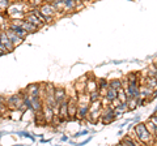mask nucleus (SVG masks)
<instances>
[{"instance_id":"1","label":"nucleus","mask_w":157,"mask_h":146,"mask_svg":"<svg viewBox=\"0 0 157 146\" xmlns=\"http://www.w3.org/2000/svg\"><path fill=\"white\" fill-rule=\"evenodd\" d=\"M134 130H135V134H136L137 140L140 141V144H143V145H155V144H157V141L153 137V134H151L148 130H147L144 123H141V121L135 123Z\"/></svg>"},{"instance_id":"2","label":"nucleus","mask_w":157,"mask_h":146,"mask_svg":"<svg viewBox=\"0 0 157 146\" xmlns=\"http://www.w3.org/2000/svg\"><path fill=\"white\" fill-rule=\"evenodd\" d=\"M24 102V93H17L14 95H11L7 98V107L8 110H20Z\"/></svg>"},{"instance_id":"3","label":"nucleus","mask_w":157,"mask_h":146,"mask_svg":"<svg viewBox=\"0 0 157 146\" xmlns=\"http://www.w3.org/2000/svg\"><path fill=\"white\" fill-rule=\"evenodd\" d=\"M38 9L41 11V13L45 16V18H54L58 14H63L62 12H56L55 7L52 5V3H42L38 7Z\"/></svg>"},{"instance_id":"4","label":"nucleus","mask_w":157,"mask_h":146,"mask_svg":"<svg viewBox=\"0 0 157 146\" xmlns=\"http://www.w3.org/2000/svg\"><path fill=\"white\" fill-rule=\"evenodd\" d=\"M101 123L102 124H110L115 120V112H114V107L107 106L102 108V114H101Z\"/></svg>"},{"instance_id":"5","label":"nucleus","mask_w":157,"mask_h":146,"mask_svg":"<svg viewBox=\"0 0 157 146\" xmlns=\"http://www.w3.org/2000/svg\"><path fill=\"white\" fill-rule=\"evenodd\" d=\"M24 20H26L28 22H30V24H33V25H36L38 29H41L43 25H45V24H43L41 20H39V18L36 16V14H34L32 11H29V12H26L25 13V16H24Z\"/></svg>"},{"instance_id":"6","label":"nucleus","mask_w":157,"mask_h":146,"mask_svg":"<svg viewBox=\"0 0 157 146\" xmlns=\"http://www.w3.org/2000/svg\"><path fill=\"white\" fill-rule=\"evenodd\" d=\"M4 31H6V34H7V35H8V38H9V41L12 42V45H13L14 47L20 46V45H21V43L24 42V39H22V38H21V37H18L17 34H16V33H14V31L12 30V29L7 27V29H6V30H4Z\"/></svg>"},{"instance_id":"7","label":"nucleus","mask_w":157,"mask_h":146,"mask_svg":"<svg viewBox=\"0 0 157 146\" xmlns=\"http://www.w3.org/2000/svg\"><path fill=\"white\" fill-rule=\"evenodd\" d=\"M41 112H42V115H43V119H45L46 124H51V120H52V116H54V112H52V108H51V107L47 106L46 103H43Z\"/></svg>"},{"instance_id":"8","label":"nucleus","mask_w":157,"mask_h":146,"mask_svg":"<svg viewBox=\"0 0 157 146\" xmlns=\"http://www.w3.org/2000/svg\"><path fill=\"white\" fill-rule=\"evenodd\" d=\"M0 43H2V45L7 48L8 52H11V51L14 50V46L12 45V42L9 41V38H8V35L6 34V31H4V30H0Z\"/></svg>"},{"instance_id":"9","label":"nucleus","mask_w":157,"mask_h":146,"mask_svg":"<svg viewBox=\"0 0 157 146\" xmlns=\"http://www.w3.org/2000/svg\"><path fill=\"white\" fill-rule=\"evenodd\" d=\"M54 98H55L56 103H60L63 99L70 98V95L67 94V91L63 89V87H55V91H54Z\"/></svg>"},{"instance_id":"10","label":"nucleus","mask_w":157,"mask_h":146,"mask_svg":"<svg viewBox=\"0 0 157 146\" xmlns=\"http://www.w3.org/2000/svg\"><path fill=\"white\" fill-rule=\"evenodd\" d=\"M30 103H32L30 110L33 111V112H38V111L42 110L43 100L39 98V97H30Z\"/></svg>"},{"instance_id":"11","label":"nucleus","mask_w":157,"mask_h":146,"mask_svg":"<svg viewBox=\"0 0 157 146\" xmlns=\"http://www.w3.org/2000/svg\"><path fill=\"white\" fill-rule=\"evenodd\" d=\"M26 94L29 97H39V84H30L26 86Z\"/></svg>"},{"instance_id":"12","label":"nucleus","mask_w":157,"mask_h":146,"mask_svg":"<svg viewBox=\"0 0 157 146\" xmlns=\"http://www.w3.org/2000/svg\"><path fill=\"white\" fill-rule=\"evenodd\" d=\"M144 85H147L149 89H152L153 91L157 90V80H156V77H148V76H145Z\"/></svg>"},{"instance_id":"13","label":"nucleus","mask_w":157,"mask_h":146,"mask_svg":"<svg viewBox=\"0 0 157 146\" xmlns=\"http://www.w3.org/2000/svg\"><path fill=\"white\" fill-rule=\"evenodd\" d=\"M119 145H123V146H136L135 145V140L132 138L131 136H128V134H126V136H123V137L121 138Z\"/></svg>"},{"instance_id":"14","label":"nucleus","mask_w":157,"mask_h":146,"mask_svg":"<svg viewBox=\"0 0 157 146\" xmlns=\"http://www.w3.org/2000/svg\"><path fill=\"white\" fill-rule=\"evenodd\" d=\"M145 72V76H148V77H155L156 76V73H157V67L152 63V64L147 68V69L144 71Z\"/></svg>"},{"instance_id":"15","label":"nucleus","mask_w":157,"mask_h":146,"mask_svg":"<svg viewBox=\"0 0 157 146\" xmlns=\"http://www.w3.org/2000/svg\"><path fill=\"white\" fill-rule=\"evenodd\" d=\"M105 97L107 99H109L110 102L113 100V99H115L117 98V90L115 89H113V87H107V90H106V94H105Z\"/></svg>"},{"instance_id":"16","label":"nucleus","mask_w":157,"mask_h":146,"mask_svg":"<svg viewBox=\"0 0 157 146\" xmlns=\"http://www.w3.org/2000/svg\"><path fill=\"white\" fill-rule=\"evenodd\" d=\"M117 98L121 102H127V94H126V90L123 87H119V89L117 90Z\"/></svg>"},{"instance_id":"17","label":"nucleus","mask_w":157,"mask_h":146,"mask_svg":"<svg viewBox=\"0 0 157 146\" xmlns=\"http://www.w3.org/2000/svg\"><path fill=\"white\" fill-rule=\"evenodd\" d=\"M109 86L113 87V89H115V90H118L119 87H123V86H122V80H121V78L109 80Z\"/></svg>"},{"instance_id":"18","label":"nucleus","mask_w":157,"mask_h":146,"mask_svg":"<svg viewBox=\"0 0 157 146\" xmlns=\"http://www.w3.org/2000/svg\"><path fill=\"white\" fill-rule=\"evenodd\" d=\"M144 125H145V128H147V130H148V132L151 133V134H153L155 133V129H156V125H155V123L153 121H152L151 119H148L144 123Z\"/></svg>"},{"instance_id":"19","label":"nucleus","mask_w":157,"mask_h":146,"mask_svg":"<svg viewBox=\"0 0 157 146\" xmlns=\"http://www.w3.org/2000/svg\"><path fill=\"white\" fill-rule=\"evenodd\" d=\"M127 106H128V111H134L135 108H137V99L128 98L127 99Z\"/></svg>"},{"instance_id":"20","label":"nucleus","mask_w":157,"mask_h":146,"mask_svg":"<svg viewBox=\"0 0 157 146\" xmlns=\"http://www.w3.org/2000/svg\"><path fill=\"white\" fill-rule=\"evenodd\" d=\"M88 94H89L90 102H96V100H100L101 99V94H100V91H98V89L94 90V91H90V93H88Z\"/></svg>"},{"instance_id":"21","label":"nucleus","mask_w":157,"mask_h":146,"mask_svg":"<svg viewBox=\"0 0 157 146\" xmlns=\"http://www.w3.org/2000/svg\"><path fill=\"white\" fill-rule=\"evenodd\" d=\"M26 2L32 8H38L43 3V0H26Z\"/></svg>"},{"instance_id":"22","label":"nucleus","mask_w":157,"mask_h":146,"mask_svg":"<svg viewBox=\"0 0 157 146\" xmlns=\"http://www.w3.org/2000/svg\"><path fill=\"white\" fill-rule=\"evenodd\" d=\"M11 4H12L11 0H0V9H2V11H6Z\"/></svg>"},{"instance_id":"23","label":"nucleus","mask_w":157,"mask_h":146,"mask_svg":"<svg viewBox=\"0 0 157 146\" xmlns=\"http://www.w3.org/2000/svg\"><path fill=\"white\" fill-rule=\"evenodd\" d=\"M101 104L102 107H107V106H110V100L106 97H101Z\"/></svg>"},{"instance_id":"24","label":"nucleus","mask_w":157,"mask_h":146,"mask_svg":"<svg viewBox=\"0 0 157 146\" xmlns=\"http://www.w3.org/2000/svg\"><path fill=\"white\" fill-rule=\"evenodd\" d=\"M149 119H151L152 121H153V123H155V125H156V128H157V116H156V115H152Z\"/></svg>"},{"instance_id":"25","label":"nucleus","mask_w":157,"mask_h":146,"mask_svg":"<svg viewBox=\"0 0 157 146\" xmlns=\"http://www.w3.org/2000/svg\"><path fill=\"white\" fill-rule=\"evenodd\" d=\"M153 137L156 138V141H157V128L155 129V133H153Z\"/></svg>"},{"instance_id":"26","label":"nucleus","mask_w":157,"mask_h":146,"mask_svg":"<svg viewBox=\"0 0 157 146\" xmlns=\"http://www.w3.org/2000/svg\"><path fill=\"white\" fill-rule=\"evenodd\" d=\"M55 0H43V3H54Z\"/></svg>"},{"instance_id":"27","label":"nucleus","mask_w":157,"mask_h":146,"mask_svg":"<svg viewBox=\"0 0 157 146\" xmlns=\"http://www.w3.org/2000/svg\"><path fill=\"white\" fill-rule=\"evenodd\" d=\"M67 140H68L67 136H63V137H62V141H67Z\"/></svg>"},{"instance_id":"28","label":"nucleus","mask_w":157,"mask_h":146,"mask_svg":"<svg viewBox=\"0 0 157 146\" xmlns=\"http://www.w3.org/2000/svg\"><path fill=\"white\" fill-rule=\"evenodd\" d=\"M152 115H156V116H157V110H156V111H153V112H152Z\"/></svg>"},{"instance_id":"29","label":"nucleus","mask_w":157,"mask_h":146,"mask_svg":"<svg viewBox=\"0 0 157 146\" xmlns=\"http://www.w3.org/2000/svg\"><path fill=\"white\" fill-rule=\"evenodd\" d=\"M75 2H84V0H75Z\"/></svg>"},{"instance_id":"30","label":"nucleus","mask_w":157,"mask_h":146,"mask_svg":"<svg viewBox=\"0 0 157 146\" xmlns=\"http://www.w3.org/2000/svg\"><path fill=\"white\" fill-rule=\"evenodd\" d=\"M155 77H156V80H157V73H156V76H155Z\"/></svg>"},{"instance_id":"31","label":"nucleus","mask_w":157,"mask_h":146,"mask_svg":"<svg viewBox=\"0 0 157 146\" xmlns=\"http://www.w3.org/2000/svg\"><path fill=\"white\" fill-rule=\"evenodd\" d=\"M90 2H96V0H90Z\"/></svg>"}]
</instances>
